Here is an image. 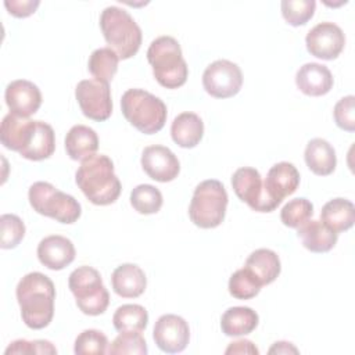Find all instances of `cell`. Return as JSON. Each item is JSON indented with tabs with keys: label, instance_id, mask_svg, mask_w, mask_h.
<instances>
[{
	"label": "cell",
	"instance_id": "cell-1",
	"mask_svg": "<svg viewBox=\"0 0 355 355\" xmlns=\"http://www.w3.org/2000/svg\"><path fill=\"white\" fill-rule=\"evenodd\" d=\"M17 301L24 323L33 330L44 329L54 316L55 287L51 279L40 272L25 275L17 284Z\"/></svg>",
	"mask_w": 355,
	"mask_h": 355
},
{
	"label": "cell",
	"instance_id": "cell-2",
	"mask_svg": "<svg viewBox=\"0 0 355 355\" xmlns=\"http://www.w3.org/2000/svg\"><path fill=\"white\" fill-rule=\"evenodd\" d=\"M75 182L86 198L96 205H110L121 194V182L114 172V164L104 154H93L80 162Z\"/></svg>",
	"mask_w": 355,
	"mask_h": 355
},
{
	"label": "cell",
	"instance_id": "cell-3",
	"mask_svg": "<svg viewBox=\"0 0 355 355\" xmlns=\"http://www.w3.org/2000/svg\"><path fill=\"white\" fill-rule=\"evenodd\" d=\"M147 61L153 67L157 82L166 89H178L187 80L189 68L179 42L172 36H159L147 50Z\"/></svg>",
	"mask_w": 355,
	"mask_h": 355
},
{
	"label": "cell",
	"instance_id": "cell-4",
	"mask_svg": "<svg viewBox=\"0 0 355 355\" xmlns=\"http://www.w3.org/2000/svg\"><path fill=\"white\" fill-rule=\"evenodd\" d=\"M100 28L108 47L119 60H128L139 51L141 29L126 10L116 6L105 7L100 15Z\"/></svg>",
	"mask_w": 355,
	"mask_h": 355
},
{
	"label": "cell",
	"instance_id": "cell-5",
	"mask_svg": "<svg viewBox=\"0 0 355 355\" xmlns=\"http://www.w3.org/2000/svg\"><path fill=\"white\" fill-rule=\"evenodd\" d=\"M121 108L126 121L144 135L159 132L168 116L165 103L143 89H128L122 94Z\"/></svg>",
	"mask_w": 355,
	"mask_h": 355
},
{
	"label": "cell",
	"instance_id": "cell-6",
	"mask_svg": "<svg viewBox=\"0 0 355 355\" xmlns=\"http://www.w3.org/2000/svg\"><path fill=\"white\" fill-rule=\"evenodd\" d=\"M227 201L226 189L219 180H204L194 189L189 205V216L201 229L218 227L225 219Z\"/></svg>",
	"mask_w": 355,
	"mask_h": 355
},
{
	"label": "cell",
	"instance_id": "cell-7",
	"mask_svg": "<svg viewBox=\"0 0 355 355\" xmlns=\"http://www.w3.org/2000/svg\"><path fill=\"white\" fill-rule=\"evenodd\" d=\"M31 207L40 215L61 223H73L80 218L82 207L72 196L55 189L49 182H35L28 193Z\"/></svg>",
	"mask_w": 355,
	"mask_h": 355
},
{
	"label": "cell",
	"instance_id": "cell-8",
	"mask_svg": "<svg viewBox=\"0 0 355 355\" xmlns=\"http://www.w3.org/2000/svg\"><path fill=\"white\" fill-rule=\"evenodd\" d=\"M68 286L78 308L85 315L97 316L105 312L110 304V294L98 270L86 265L79 266L71 272Z\"/></svg>",
	"mask_w": 355,
	"mask_h": 355
},
{
	"label": "cell",
	"instance_id": "cell-9",
	"mask_svg": "<svg viewBox=\"0 0 355 355\" xmlns=\"http://www.w3.org/2000/svg\"><path fill=\"white\" fill-rule=\"evenodd\" d=\"M236 196L257 212H272L279 205L266 193L261 173L251 166L239 168L232 176Z\"/></svg>",
	"mask_w": 355,
	"mask_h": 355
},
{
	"label": "cell",
	"instance_id": "cell-10",
	"mask_svg": "<svg viewBox=\"0 0 355 355\" xmlns=\"http://www.w3.org/2000/svg\"><path fill=\"white\" fill-rule=\"evenodd\" d=\"M243 85V73L237 64L229 60L211 62L202 73L205 92L215 98H229L236 96Z\"/></svg>",
	"mask_w": 355,
	"mask_h": 355
},
{
	"label": "cell",
	"instance_id": "cell-11",
	"mask_svg": "<svg viewBox=\"0 0 355 355\" xmlns=\"http://www.w3.org/2000/svg\"><path fill=\"white\" fill-rule=\"evenodd\" d=\"M75 97L86 118L103 122L111 116L112 100L108 83L97 79L80 80L76 85Z\"/></svg>",
	"mask_w": 355,
	"mask_h": 355
},
{
	"label": "cell",
	"instance_id": "cell-12",
	"mask_svg": "<svg viewBox=\"0 0 355 355\" xmlns=\"http://www.w3.org/2000/svg\"><path fill=\"white\" fill-rule=\"evenodd\" d=\"M305 44L313 57L329 61L341 54L345 46V36L338 25L320 22L306 33Z\"/></svg>",
	"mask_w": 355,
	"mask_h": 355
},
{
	"label": "cell",
	"instance_id": "cell-13",
	"mask_svg": "<svg viewBox=\"0 0 355 355\" xmlns=\"http://www.w3.org/2000/svg\"><path fill=\"white\" fill-rule=\"evenodd\" d=\"M153 338L162 352H182L190 341V329L182 316L166 313L155 322Z\"/></svg>",
	"mask_w": 355,
	"mask_h": 355
},
{
	"label": "cell",
	"instance_id": "cell-14",
	"mask_svg": "<svg viewBox=\"0 0 355 355\" xmlns=\"http://www.w3.org/2000/svg\"><path fill=\"white\" fill-rule=\"evenodd\" d=\"M143 171L153 179L161 183L172 182L178 178L180 164L178 157L165 146H148L141 154Z\"/></svg>",
	"mask_w": 355,
	"mask_h": 355
},
{
	"label": "cell",
	"instance_id": "cell-15",
	"mask_svg": "<svg viewBox=\"0 0 355 355\" xmlns=\"http://www.w3.org/2000/svg\"><path fill=\"white\" fill-rule=\"evenodd\" d=\"M4 98L10 112L29 118L42 105V93L39 87L26 79H17L7 85Z\"/></svg>",
	"mask_w": 355,
	"mask_h": 355
},
{
	"label": "cell",
	"instance_id": "cell-16",
	"mask_svg": "<svg viewBox=\"0 0 355 355\" xmlns=\"http://www.w3.org/2000/svg\"><path fill=\"white\" fill-rule=\"evenodd\" d=\"M76 255L72 241L60 234H51L40 240L37 258L42 265L51 270H61L73 262Z\"/></svg>",
	"mask_w": 355,
	"mask_h": 355
},
{
	"label": "cell",
	"instance_id": "cell-17",
	"mask_svg": "<svg viewBox=\"0 0 355 355\" xmlns=\"http://www.w3.org/2000/svg\"><path fill=\"white\" fill-rule=\"evenodd\" d=\"M263 184L269 197L280 205L287 196H291L297 190L300 184V172L291 162H277L268 171Z\"/></svg>",
	"mask_w": 355,
	"mask_h": 355
},
{
	"label": "cell",
	"instance_id": "cell-18",
	"mask_svg": "<svg viewBox=\"0 0 355 355\" xmlns=\"http://www.w3.org/2000/svg\"><path fill=\"white\" fill-rule=\"evenodd\" d=\"M36 122L37 121L19 116L12 112L7 114L3 118L0 126L1 144L8 150L21 154L32 141L36 129Z\"/></svg>",
	"mask_w": 355,
	"mask_h": 355
},
{
	"label": "cell",
	"instance_id": "cell-19",
	"mask_svg": "<svg viewBox=\"0 0 355 355\" xmlns=\"http://www.w3.org/2000/svg\"><path fill=\"white\" fill-rule=\"evenodd\" d=\"M333 83L330 69L318 62H306L295 73V85L306 96H324L331 90Z\"/></svg>",
	"mask_w": 355,
	"mask_h": 355
},
{
	"label": "cell",
	"instance_id": "cell-20",
	"mask_svg": "<svg viewBox=\"0 0 355 355\" xmlns=\"http://www.w3.org/2000/svg\"><path fill=\"white\" fill-rule=\"evenodd\" d=\"M111 284L115 294L122 298L140 297L147 286V277L136 263H122L112 272Z\"/></svg>",
	"mask_w": 355,
	"mask_h": 355
},
{
	"label": "cell",
	"instance_id": "cell-21",
	"mask_svg": "<svg viewBox=\"0 0 355 355\" xmlns=\"http://www.w3.org/2000/svg\"><path fill=\"white\" fill-rule=\"evenodd\" d=\"M297 229L298 239L302 241V245L311 252H327L337 243V233L326 226L322 220L308 219Z\"/></svg>",
	"mask_w": 355,
	"mask_h": 355
},
{
	"label": "cell",
	"instance_id": "cell-22",
	"mask_svg": "<svg viewBox=\"0 0 355 355\" xmlns=\"http://www.w3.org/2000/svg\"><path fill=\"white\" fill-rule=\"evenodd\" d=\"M304 158L306 166L319 176H327L333 173L337 165V157L333 146L320 137H315L308 141Z\"/></svg>",
	"mask_w": 355,
	"mask_h": 355
},
{
	"label": "cell",
	"instance_id": "cell-23",
	"mask_svg": "<svg viewBox=\"0 0 355 355\" xmlns=\"http://www.w3.org/2000/svg\"><path fill=\"white\" fill-rule=\"evenodd\" d=\"M171 136L179 147L193 148L204 136V122L194 112H182L171 125Z\"/></svg>",
	"mask_w": 355,
	"mask_h": 355
},
{
	"label": "cell",
	"instance_id": "cell-24",
	"mask_svg": "<svg viewBox=\"0 0 355 355\" xmlns=\"http://www.w3.org/2000/svg\"><path fill=\"white\" fill-rule=\"evenodd\" d=\"M98 148L97 133L86 125L72 126L65 136V150L71 159L83 161Z\"/></svg>",
	"mask_w": 355,
	"mask_h": 355
},
{
	"label": "cell",
	"instance_id": "cell-25",
	"mask_svg": "<svg viewBox=\"0 0 355 355\" xmlns=\"http://www.w3.org/2000/svg\"><path fill=\"white\" fill-rule=\"evenodd\" d=\"M259 322L258 313L250 306H232L220 318V329L229 337L252 333Z\"/></svg>",
	"mask_w": 355,
	"mask_h": 355
},
{
	"label": "cell",
	"instance_id": "cell-26",
	"mask_svg": "<svg viewBox=\"0 0 355 355\" xmlns=\"http://www.w3.org/2000/svg\"><path fill=\"white\" fill-rule=\"evenodd\" d=\"M320 219L326 226L338 234L354 226L355 207L347 198H333L323 205L320 211Z\"/></svg>",
	"mask_w": 355,
	"mask_h": 355
},
{
	"label": "cell",
	"instance_id": "cell-27",
	"mask_svg": "<svg viewBox=\"0 0 355 355\" xmlns=\"http://www.w3.org/2000/svg\"><path fill=\"white\" fill-rule=\"evenodd\" d=\"M245 268L258 277L262 286L273 283L282 270L279 255L269 248H258L252 251L245 261Z\"/></svg>",
	"mask_w": 355,
	"mask_h": 355
},
{
	"label": "cell",
	"instance_id": "cell-28",
	"mask_svg": "<svg viewBox=\"0 0 355 355\" xmlns=\"http://www.w3.org/2000/svg\"><path fill=\"white\" fill-rule=\"evenodd\" d=\"M55 150V136L53 128L43 122H36V129L29 146L21 153V155L31 161H42L53 155Z\"/></svg>",
	"mask_w": 355,
	"mask_h": 355
},
{
	"label": "cell",
	"instance_id": "cell-29",
	"mask_svg": "<svg viewBox=\"0 0 355 355\" xmlns=\"http://www.w3.org/2000/svg\"><path fill=\"white\" fill-rule=\"evenodd\" d=\"M112 323L115 330L121 331H143L148 323V313L139 304H125L116 308Z\"/></svg>",
	"mask_w": 355,
	"mask_h": 355
},
{
	"label": "cell",
	"instance_id": "cell-30",
	"mask_svg": "<svg viewBox=\"0 0 355 355\" xmlns=\"http://www.w3.org/2000/svg\"><path fill=\"white\" fill-rule=\"evenodd\" d=\"M118 62L119 57L112 49L100 47L90 54L87 69L94 76V79L108 83L112 80L118 71Z\"/></svg>",
	"mask_w": 355,
	"mask_h": 355
},
{
	"label": "cell",
	"instance_id": "cell-31",
	"mask_svg": "<svg viewBox=\"0 0 355 355\" xmlns=\"http://www.w3.org/2000/svg\"><path fill=\"white\" fill-rule=\"evenodd\" d=\"M227 287L232 297L237 300H250L258 295L262 284L258 277L244 266L230 276Z\"/></svg>",
	"mask_w": 355,
	"mask_h": 355
},
{
	"label": "cell",
	"instance_id": "cell-32",
	"mask_svg": "<svg viewBox=\"0 0 355 355\" xmlns=\"http://www.w3.org/2000/svg\"><path fill=\"white\" fill-rule=\"evenodd\" d=\"M130 204L139 214H157L162 207V194L153 184H139L130 193Z\"/></svg>",
	"mask_w": 355,
	"mask_h": 355
},
{
	"label": "cell",
	"instance_id": "cell-33",
	"mask_svg": "<svg viewBox=\"0 0 355 355\" xmlns=\"http://www.w3.org/2000/svg\"><path fill=\"white\" fill-rule=\"evenodd\" d=\"M313 215V205L305 197L290 200L280 211V219L287 227H300Z\"/></svg>",
	"mask_w": 355,
	"mask_h": 355
},
{
	"label": "cell",
	"instance_id": "cell-34",
	"mask_svg": "<svg viewBox=\"0 0 355 355\" xmlns=\"http://www.w3.org/2000/svg\"><path fill=\"white\" fill-rule=\"evenodd\" d=\"M282 15L287 21V24L293 26L305 25L315 12L316 1L315 0H283L282 4Z\"/></svg>",
	"mask_w": 355,
	"mask_h": 355
},
{
	"label": "cell",
	"instance_id": "cell-35",
	"mask_svg": "<svg viewBox=\"0 0 355 355\" xmlns=\"http://www.w3.org/2000/svg\"><path fill=\"white\" fill-rule=\"evenodd\" d=\"M147 344L140 331H121L115 340L111 343L107 349L108 354L121 355V354H135V355H146Z\"/></svg>",
	"mask_w": 355,
	"mask_h": 355
},
{
	"label": "cell",
	"instance_id": "cell-36",
	"mask_svg": "<svg viewBox=\"0 0 355 355\" xmlns=\"http://www.w3.org/2000/svg\"><path fill=\"white\" fill-rule=\"evenodd\" d=\"M107 347L108 340L103 331L87 329L76 337L73 352L76 355H103L107 352Z\"/></svg>",
	"mask_w": 355,
	"mask_h": 355
},
{
	"label": "cell",
	"instance_id": "cell-37",
	"mask_svg": "<svg viewBox=\"0 0 355 355\" xmlns=\"http://www.w3.org/2000/svg\"><path fill=\"white\" fill-rule=\"evenodd\" d=\"M0 247L10 250L17 247L25 236V225L22 219L14 214H4L0 216Z\"/></svg>",
	"mask_w": 355,
	"mask_h": 355
},
{
	"label": "cell",
	"instance_id": "cell-38",
	"mask_svg": "<svg viewBox=\"0 0 355 355\" xmlns=\"http://www.w3.org/2000/svg\"><path fill=\"white\" fill-rule=\"evenodd\" d=\"M355 97L352 94L340 98L333 110L336 125L345 130L354 132L355 130Z\"/></svg>",
	"mask_w": 355,
	"mask_h": 355
},
{
	"label": "cell",
	"instance_id": "cell-39",
	"mask_svg": "<svg viewBox=\"0 0 355 355\" xmlns=\"http://www.w3.org/2000/svg\"><path fill=\"white\" fill-rule=\"evenodd\" d=\"M10 354H57V349L47 340H15L6 349V355Z\"/></svg>",
	"mask_w": 355,
	"mask_h": 355
},
{
	"label": "cell",
	"instance_id": "cell-40",
	"mask_svg": "<svg viewBox=\"0 0 355 355\" xmlns=\"http://www.w3.org/2000/svg\"><path fill=\"white\" fill-rule=\"evenodd\" d=\"M39 0H6L4 6L8 12L17 18H25L32 15L39 7Z\"/></svg>",
	"mask_w": 355,
	"mask_h": 355
},
{
	"label": "cell",
	"instance_id": "cell-41",
	"mask_svg": "<svg viewBox=\"0 0 355 355\" xmlns=\"http://www.w3.org/2000/svg\"><path fill=\"white\" fill-rule=\"evenodd\" d=\"M225 354H259V349L252 344L250 340H237L230 343L229 347L225 349Z\"/></svg>",
	"mask_w": 355,
	"mask_h": 355
},
{
	"label": "cell",
	"instance_id": "cell-42",
	"mask_svg": "<svg viewBox=\"0 0 355 355\" xmlns=\"http://www.w3.org/2000/svg\"><path fill=\"white\" fill-rule=\"evenodd\" d=\"M269 354H298V349L287 341H276L268 351Z\"/></svg>",
	"mask_w": 355,
	"mask_h": 355
}]
</instances>
